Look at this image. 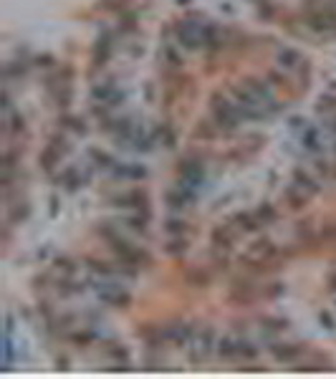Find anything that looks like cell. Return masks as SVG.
Instances as JSON below:
<instances>
[{
	"label": "cell",
	"instance_id": "cell-1",
	"mask_svg": "<svg viewBox=\"0 0 336 379\" xmlns=\"http://www.w3.org/2000/svg\"><path fill=\"white\" fill-rule=\"evenodd\" d=\"M162 336L170 339V341H175V344H187L192 339V329L187 324H172V326H167L162 331Z\"/></svg>",
	"mask_w": 336,
	"mask_h": 379
},
{
	"label": "cell",
	"instance_id": "cell-2",
	"mask_svg": "<svg viewBox=\"0 0 336 379\" xmlns=\"http://www.w3.org/2000/svg\"><path fill=\"white\" fill-rule=\"evenodd\" d=\"M273 354H275V359H283V362H291V359H296L298 354H301V349L296 346V344H283V346H273Z\"/></svg>",
	"mask_w": 336,
	"mask_h": 379
},
{
	"label": "cell",
	"instance_id": "cell-3",
	"mask_svg": "<svg viewBox=\"0 0 336 379\" xmlns=\"http://www.w3.org/2000/svg\"><path fill=\"white\" fill-rule=\"evenodd\" d=\"M301 142H303V147H306L309 152H319V150H321V142H319V132H316V129H311V127H309V129H306V132L301 134Z\"/></svg>",
	"mask_w": 336,
	"mask_h": 379
},
{
	"label": "cell",
	"instance_id": "cell-4",
	"mask_svg": "<svg viewBox=\"0 0 336 379\" xmlns=\"http://www.w3.org/2000/svg\"><path fill=\"white\" fill-rule=\"evenodd\" d=\"M296 187H301V190H306L309 195H314V192H319V185H316V182H314V180H311V177H309L306 172H301V169L296 172Z\"/></svg>",
	"mask_w": 336,
	"mask_h": 379
},
{
	"label": "cell",
	"instance_id": "cell-5",
	"mask_svg": "<svg viewBox=\"0 0 336 379\" xmlns=\"http://www.w3.org/2000/svg\"><path fill=\"white\" fill-rule=\"evenodd\" d=\"M235 227H238V230H243V232H250V230H256V227H258V220H256L253 215L243 213V215H235Z\"/></svg>",
	"mask_w": 336,
	"mask_h": 379
},
{
	"label": "cell",
	"instance_id": "cell-6",
	"mask_svg": "<svg viewBox=\"0 0 336 379\" xmlns=\"http://www.w3.org/2000/svg\"><path fill=\"white\" fill-rule=\"evenodd\" d=\"M298 61H301V59H298V53H296V51H291V48H283V51L278 53V64H281V66H286V69H293Z\"/></svg>",
	"mask_w": 336,
	"mask_h": 379
},
{
	"label": "cell",
	"instance_id": "cell-7",
	"mask_svg": "<svg viewBox=\"0 0 336 379\" xmlns=\"http://www.w3.org/2000/svg\"><path fill=\"white\" fill-rule=\"evenodd\" d=\"M212 240H215V245H230L233 243V230H230V225H225V227H217L215 230V235H212Z\"/></svg>",
	"mask_w": 336,
	"mask_h": 379
},
{
	"label": "cell",
	"instance_id": "cell-8",
	"mask_svg": "<svg viewBox=\"0 0 336 379\" xmlns=\"http://www.w3.org/2000/svg\"><path fill=\"white\" fill-rule=\"evenodd\" d=\"M220 354H222V357H238V341L222 339V341H220Z\"/></svg>",
	"mask_w": 336,
	"mask_h": 379
},
{
	"label": "cell",
	"instance_id": "cell-9",
	"mask_svg": "<svg viewBox=\"0 0 336 379\" xmlns=\"http://www.w3.org/2000/svg\"><path fill=\"white\" fill-rule=\"evenodd\" d=\"M91 157L96 159L99 167H111V157L109 154H104V152H99V150H91Z\"/></svg>",
	"mask_w": 336,
	"mask_h": 379
},
{
	"label": "cell",
	"instance_id": "cell-10",
	"mask_svg": "<svg viewBox=\"0 0 336 379\" xmlns=\"http://www.w3.org/2000/svg\"><path fill=\"white\" fill-rule=\"evenodd\" d=\"M167 230H170L172 235H182V232H185V223H182V220H170V223H167Z\"/></svg>",
	"mask_w": 336,
	"mask_h": 379
},
{
	"label": "cell",
	"instance_id": "cell-11",
	"mask_svg": "<svg viewBox=\"0 0 336 379\" xmlns=\"http://www.w3.org/2000/svg\"><path fill=\"white\" fill-rule=\"evenodd\" d=\"M334 106H336L334 96H321L319 99V111H326V109H334Z\"/></svg>",
	"mask_w": 336,
	"mask_h": 379
},
{
	"label": "cell",
	"instance_id": "cell-12",
	"mask_svg": "<svg viewBox=\"0 0 336 379\" xmlns=\"http://www.w3.org/2000/svg\"><path fill=\"white\" fill-rule=\"evenodd\" d=\"M273 218H275V213H273V208H268V205L258 210V220H263V223H266V220H273Z\"/></svg>",
	"mask_w": 336,
	"mask_h": 379
},
{
	"label": "cell",
	"instance_id": "cell-13",
	"mask_svg": "<svg viewBox=\"0 0 336 379\" xmlns=\"http://www.w3.org/2000/svg\"><path fill=\"white\" fill-rule=\"evenodd\" d=\"M66 127H71L73 132H86V127H83V122L78 124V119H66Z\"/></svg>",
	"mask_w": 336,
	"mask_h": 379
},
{
	"label": "cell",
	"instance_id": "cell-14",
	"mask_svg": "<svg viewBox=\"0 0 336 379\" xmlns=\"http://www.w3.org/2000/svg\"><path fill=\"white\" fill-rule=\"evenodd\" d=\"M321 321L326 324V329H334V321H331V316H329V313H321Z\"/></svg>",
	"mask_w": 336,
	"mask_h": 379
},
{
	"label": "cell",
	"instance_id": "cell-15",
	"mask_svg": "<svg viewBox=\"0 0 336 379\" xmlns=\"http://www.w3.org/2000/svg\"><path fill=\"white\" fill-rule=\"evenodd\" d=\"M331 129H334V132H336V116H334V122H331Z\"/></svg>",
	"mask_w": 336,
	"mask_h": 379
}]
</instances>
